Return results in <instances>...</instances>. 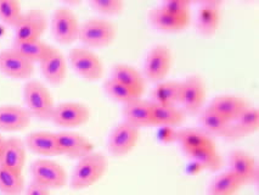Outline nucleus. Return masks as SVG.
<instances>
[{
	"label": "nucleus",
	"mask_w": 259,
	"mask_h": 195,
	"mask_svg": "<svg viewBox=\"0 0 259 195\" xmlns=\"http://www.w3.org/2000/svg\"><path fill=\"white\" fill-rule=\"evenodd\" d=\"M108 169V159L102 152L92 151L83 158L78 159L72 171L70 187L74 190L88 189L98 183Z\"/></svg>",
	"instance_id": "obj_1"
},
{
	"label": "nucleus",
	"mask_w": 259,
	"mask_h": 195,
	"mask_svg": "<svg viewBox=\"0 0 259 195\" xmlns=\"http://www.w3.org/2000/svg\"><path fill=\"white\" fill-rule=\"evenodd\" d=\"M117 35L116 23L106 17L95 16L79 25L78 39L87 48H105L113 43Z\"/></svg>",
	"instance_id": "obj_2"
},
{
	"label": "nucleus",
	"mask_w": 259,
	"mask_h": 195,
	"mask_svg": "<svg viewBox=\"0 0 259 195\" xmlns=\"http://www.w3.org/2000/svg\"><path fill=\"white\" fill-rule=\"evenodd\" d=\"M23 100L26 109L32 117L39 120H50L53 112L54 98L51 92L43 82L38 80H28L23 87Z\"/></svg>",
	"instance_id": "obj_3"
},
{
	"label": "nucleus",
	"mask_w": 259,
	"mask_h": 195,
	"mask_svg": "<svg viewBox=\"0 0 259 195\" xmlns=\"http://www.w3.org/2000/svg\"><path fill=\"white\" fill-rule=\"evenodd\" d=\"M68 61L74 71L87 81H99L104 76L105 66L99 54L87 47H74L68 53Z\"/></svg>",
	"instance_id": "obj_4"
},
{
	"label": "nucleus",
	"mask_w": 259,
	"mask_h": 195,
	"mask_svg": "<svg viewBox=\"0 0 259 195\" xmlns=\"http://www.w3.org/2000/svg\"><path fill=\"white\" fill-rule=\"evenodd\" d=\"M32 182L47 189L63 188L67 183L66 170L56 161L47 158L35 159L31 165Z\"/></svg>",
	"instance_id": "obj_5"
},
{
	"label": "nucleus",
	"mask_w": 259,
	"mask_h": 195,
	"mask_svg": "<svg viewBox=\"0 0 259 195\" xmlns=\"http://www.w3.org/2000/svg\"><path fill=\"white\" fill-rule=\"evenodd\" d=\"M79 20L70 7L56 8L50 21L51 34L56 42L61 44H71L78 39Z\"/></svg>",
	"instance_id": "obj_6"
},
{
	"label": "nucleus",
	"mask_w": 259,
	"mask_h": 195,
	"mask_svg": "<svg viewBox=\"0 0 259 195\" xmlns=\"http://www.w3.org/2000/svg\"><path fill=\"white\" fill-rule=\"evenodd\" d=\"M173 54L167 44L158 43L150 48L144 62V74L151 82H161L170 72Z\"/></svg>",
	"instance_id": "obj_7"
},
{
	"label": "nucleus",
	"mask_w": 259,
	"mask_h": 195,
	"mask_svg": "<svg viewBox=\"0 0 259 195\" xmlns=\"http://www.w3.org/2000/svg\"><path fill=\"white\" fill-rule=\"evenodd\" d=\"M140 139V130L135 126L122 121L111 131L107 139L108 152L114 158H123L133 151Z\"/></svg>",
	"instance_id": "obj_8"
},
{
	"label": "nucleus",
	"mask_w": 259,
	"mask_h": 195,
	"mask_svg": "<svg viewBox=\"0 0 259 195\" xmlns=\"http://www.w3.org/2000/svg\"><path fill=\"white\" fill-rule=\"evenodd\" d=\"M90 109L87 104L79 101H63L54 106L50 120L60 127L73 128L89 121Z\"/></svg>",
	"instance_id": "obj_9"
},
{
	"label": "nucleus",
	"mask_w": 259,
	"mask_h": 195,
	"mask_svg": "<svg viewBox=\"0 0 259 195\" xmlns=\"http://www.w3.org/2000/svg\"><path fill=\"white\" fill-rule=\"evenodd\" d=\"M183 91L180 104L184 111L189 113H197L202 110L206 101L207 87L203 77L201 74H190L182 81Z\"/></svg>",
	"instance_id": "obj_10"
},
{
	"label": "nucleus",
	"mask_w": 259,
	"mask_h": 195,
	"mask_svg": "<svg viewBox=\"0 0 259 195\" xmlns=\"http://www.w3.org/2000/svg\"><path fill=\"white\" fill-rule=\"evenodd\" d=\"M48 27V19L44 11L32 9L23 13L19 22L15 25V42L40 39Z\"/></svg>",
	"instance_id": "obj_11"
},
{
	"label": "nucleus",
	"mask_w": 259,
	"mask_h": 195,
	"mask_svg": "<svg viewBox=\"0 0 259 195\" xmlns=\"http://www.w3.org/2000/svg\"><path fill=\"white\" fill-rule=\"evenodd\" d=\"M57 145L61 155L71 159H80L94 151V143L79 132L61 131L55 133Z\"/></svg>",
	"instance_id": "obj_12"
},
{
	"label": "nucleus",
	"mask_w": 259,
	"mask_h": 195,
	"mask_svg": "<svg viewBox=\"0 0 259 195\" xmlns=\"http://www.w3.org/2000/svg\"><path fill=\"white\" fill-rule=\"evenodd\" d=\"M0 72L14 80H28L34 73V64L10 48L0 50Z\"/></svg>",
	"instance_id": "obj_13"
},
{
	"label": "nucleus",
	"mask_w": 259,
	"mask_h": 195,
	"mask_svg": "<svg viewBox=\"0 0 259 195\" xmlns=\"http://www.w3.org/2000/svg\"><path fill=\"white\" fill-rule=\"evenodd\" d=\"M41 74L51 85H61L67 76V59L57 48H51L50 53L39 62Z\"/></svg>",
	"instance_id": "obj_14"
},
{
	"label": "nucleus",
	"mask_w": 259,
	"mask_h": 195,
	"mask_svg": "<svg viewBox=\"0 0 259 195\" xmlns=\"http://www.w3.org/2000/svg\"><path fill=\"white\" fill-rule=\"evenodd\" d=\"M221 5L222 2H218V0H203L200 3L196 26L201 34L210 37L218 31L222 17Z\"/></svg>",
	"instance_id": "obj_15"
},
{
	"label": "nucleus",
	"mask_w": 259,
	"mask_h": 195,
	"mask_svg": "<svg viewBox=\"0 0 259 195\" xmlns=\"http://www.w3.org/2000/svg\"><path fill=\"white\" fill-rule=\"evenodd\" d=\"M32 115L26 107L20 105H0V131H23L31 125Z\"/></svg>",
	"instance_id": "obj_16"
},
{
	"label": "nucleus",
	"mask_w": 259,
	"mask_h": 195,
	"mask_svg": "<svg viewBox=\"0 0 259 195\" xmlns=\"http://www.w3.org/2000/svg\"><path fill=\"white\" fill-rule=\"evenodd\" d=\"M122 115L124 121L135 126L140 130L141 127L153 126L152 121V101L137 98L129 103L123 104Z\"/></svg>",
	"instance_id": "obj_17"
},
{
	"label": "nucleus",
	"mask_w": 259,
	"mask_h": 195,
	"mask_svg": "<svg viewBox=\"0 0 259 195\" xmlns=\"http://www.w3.org/2000/svg\"><path fill=\"white\" fill-rule=\"evenodd\" d=\"M26 164V145L22 139L17 137L5 138L3 146L0 165L8 169L22 173Z\"/></svg>",
	"instance_id": "obj_18"
},
{
	"label": "nucleus",
	"mask_w": 259,
	"mask_h": 195,
	"mask_svg": "<svg viewBox=\"0 0 259 195\" xmlns=\"http://www.w3.org/2000/svg\"><path fill=\"white\" fill-rule=\"evenodd\" d=\"M259 128V110L258 107L247 105L245 110L237 116L235 121L231 122L230 130H229L225 139L236 140L240 138L251 134L258 131Z\"/></svg>",
	"instance_id": "obj_19"
},
{
	"label": "nucleus",
	"mask_w": 259,
	"mask_h": 195,
	"mask_svg": "<svg viewBox=\"0 0 259 195\" xmlns=\"http://www.w3.org/2000/svg\"><path fill=\"white\" fill-rule=\"evenodd\" d=\"M149 20L153 27L162 32H180L190 25L191 16H178L157 5L149 11Z\"/></svg>",
	"instance_id": "obj_20"
},
{
	"label": "nucleus",
	"mask_w": 259,
	"mask_h": 195,
	"mask_svg": "<svg viewBox=\"0 0 259 195\" xmlns=\"http://www.w3.org/2000/svg\"><path fill=\"white\" fill-rule=\"evenodd\" d=\"M258 164L255 163L254 158L242 149H235L229 155V170L234 173L243 185L251 183L252 176L254 173Z\"/></svg>",
	"instance_id": "obj_21"
},
{
	"label": "nucleus",
	"mask_w": 259,
	"mask_h": 195,
	"mask_svg": "<svg viewBox=\"0 0 259 195\" xmlns=\"http://www.w3.org/2000/svg\"><path fill=\"white\" fill-rule=\"evenodd\" d=\"M26 149H29L34 154L40 156L61 155L57 145L55 133L48 131L31 132L25 139Z\"/></svg>",
	"instance_id": "obj_22"
},
{
	"label": "nucleus",
	"mask_w": 259,
	"mask_h": 195,
	"mask_svg": "<svg viewBox=\"0 0 259 195\" xmlns=\"http://www.w3.org/2000/svg\"><path fill=\"white\" fill-rule=\"evenodd\" d=\"M111 77L131 88L138 97H143L146 88L145 77L137 67L129 64H124V62H118V64L113 65L112 76Z\"/></svg>",
	"instance_id": "obj_23"
},
{
	"label": "nucleus",
	"mask_w": 259,
	"mask_h": 195,
	"mask_svg": "<svg viewBox=\"0 0 259 195\" xmlns=\"http://www.w3.org/2000/svg\"><path fill=\"white\" fill-rule=\"evenodd\" d=\"M247 101L236 94H219L212 99L208 106L221 113L228 121L233 122L245 110Z\"/></svg>",
	"instance_id": "obj_24"
},
{
	"label": "nucleus",
	"mask_w": 259,
	"mask_h": 195,
	"mask_svg": "<svg viewBox=\"0 0 259 195\" xmlns=\"http://www.w3.org/2000/svg\"><path fill=\"white\" fill-rule=\"evenodd\" d=\"M185 120V111L177 105L157 104L152 101L153 126L159 127H176L182 125Z\"/></svg>",
	"instance_id": "obj_25"
},
{
	"label": "nucleus",
	"mask_w": 259,
	"mask_h": 195,
	"mask_svg": "<svg viewBox=\"0 0 259 195\" xmlns=\"http://www.w3.org/2000/svg\"><path fill=\"white\" fill-rule=\"evenodd\" d=\"M177 140L182 144L184 150L210 148L217 149V144L207 132L197 128H183L177 131Z\"/></svg>",
	"instance_id": "obj_26"
},
{
	"label": "nucleus",
	"mask_w": 259,
	"mask_h": 195,
	"mask_svg": "<svg viewBox=\"0 0 259 195\" xmlns=\"http://www.w3.org/2000/svg\"><path fill=\"white\" fill-rule=\"evenodd\" d=\"M182 91V81H161L152 89L153 103L165 105L180 104Z\"/></svg>",
	"instance_id": "obj_27"
},
{
	"label": "nucleus",
	"mask_w": 259,
	"mask_h": 195,
	"mask_svg": "<svg viewBox=\"0 0 259 195\" xmlns=\"http://www.w3.org/2000/svg\"><path fill=\"white\" fill-rule=\"evenodd\" d=\"M243 183L230 171L218 173L208 185L207 195H235L242 188Z\"/></svg>",
	"instance_id": "obj_28"
},
{
	"label": "nucleus",
	"mask_w": 259,
	"mask_h": 195,
	"mask_svg": "<svg viewBox=\"0 0 259 195\" xmlns=\"http://www.w3.org/2000/svg\"><path fill=\"white\" fill-rule=\"evenodd\" d=\"M51 48L53 46L45 43L41 39H33V41L21 42L14 41L11 49H14L15 52L21 54L23 58L28 59L34 64V62H40L50 53Z\"/></svg>",
	"instance_id": "obj_29"
},
{
	"label": "nucleus",
	"mask_w": 259,
	"mask_h": 195,
	"mask_svg": "<svg viewBox=\"0 0 259 195\" xmlns=\"http://www.w3.org/2000/svg\"><path fill=\"white\" fill-rule=\"evenodd\" d=\"M200 121L207 133L218 134V136H222L224 138L227 137L231 125L230 121H228L225 117H223L221 113H218L215 110H213L209 106L201 110Z\"/></svg>",
	"instance_id": "obj_30"
},
{
	"label": "nucleus",
	"mask_w": 259,
	"mask_h": 195,
	"mask_svg": "<svg viewBox=\"0 0 259 195\" xmlns=\"http://www.w3.org/2000/svg\"><path fill=\"white\" fill-rule=\"evenodd\" d=\"M185 152L191 159V161L196 163L202 170H221L223 165V159L221 154L218 152V149L197 148L185 150Z\"/></svg>",
	"instance_id": "obj_31"
},
{
	"label": "nucleus",
	"mask_w": 259,
	"mask_h": 195,
	"mask_svg": "<svg viewBox=\"0 0 259 195\" xmlns=\"http://www.w3.org/2000/svg\"><path fill=\"white\" fill-rule=\"evenodd\" d=\"M25 189L22 173L0 165V193L4 195H21Z\"/></svg>",
	"instance_id": "obj_32"
},
{
	"label": "nucleus",
	"mask_w": 259,
	"mask_h": 195,
	"mask_svg": "<svg viewBox=\"0 0 259 195\" xmlns=\"http://www.w3.org/2000/svg\"><path fill=\"white\" fill-rule=\"evenodd\" d=\"M104 89L106 92V94L113 100L119 101V103H129V101L134 100V99L140 98L138 97L135 93L132 91L131 88L120 83L119 81L114 80L113 77L107 78L104 82Z\"/></svg>",
	"instance_id": "obj_33"
},
{
	"label": "nucleus",
	"mask_w": 259,
	"mask_h": 195,
	"mask_svg": "<svg viewBox=\"0 0 259 195\" xmlns=\"http://www.w3.org/2000/svg\"><path fill=\"white\" fill-rule=\"evenodd\" d=\"M22 7L17 0H0V21L15 27L22 16Z\"/></svg>",
	"instance_id": "obj_34"
},
{
	"label": "nucleus",
	"mask_w": 259,
	"mask_h": 195,
	"mask_svg": "<svg viewBox=\"0 0 259 195\" xmlns=\"http://www.w3.org/2000/svg\"><path fill=\"white\" fill-rule=\"evenodd\" d=\"M89 5L104 15H119L124 9L123 0H90Z\"/></svg>",
	"instance_id": "obj_35"
},
{
	"label": "nucleus",
	"mask_w": 259,
	"mask_h": 195,
	"mask_svg": "<svg viewBox=\"0 0 259 195\" xmlns=\"http://www.w3.org/2000/svg\"><path fill=\"white\" fill-rule=\"evenodd\" d=\"M162 9H164L168 13L178 15V16H191V3L186 0H163L161 4H158Z\"/></svg>",
	"instance_id": "obj_36"
},
{
	"label": "nucleus",
	"mask_w": 259,
	"mask_h": 195,
	"mask_svg": "<svg viewBox=\"0 0 259 195\" xmlns=\"http://www.w3.org/2000/svg\"><path fill=\"white\" fill-rule=\"evenodd\" d=\"M158 138L165 143L174 142L177 140V130H174V127H161L158 131Z\"/></svg>",
	"instance_id": "obj_37"
},
{
	"label": "nucleus",
	"mask_w": 259,
	"mask_h": 195,
	"mask_svg": "<svg viewBox=\"0 0 259 195\" xmlns=\"http://www.w3.org/2000/svg\"><path fill=\"white\" fill-rule=\"evenodd\" d=\"M25 195H50V190L49 189L35 184L34 182H31L28 184V187L26 188Z\"/></svg>",
	"instance_id": "obj_38"
},
{
	"label": "nucleus",
	"mask_w": 259,
	"mask_h": 195,
	"mask_svg": "<svg viewBox=\"0 0 259 195\" xmlns=\"http://www.w3.org/2000/svg\"><path fill=\"white\" fill-rule=\"evenodd\" d=\"M4 142H5V138L0 134V156H2V151H3V146H4Z\"/></svg>",
	"instance_id": "obj_39"
}]
</instances>
